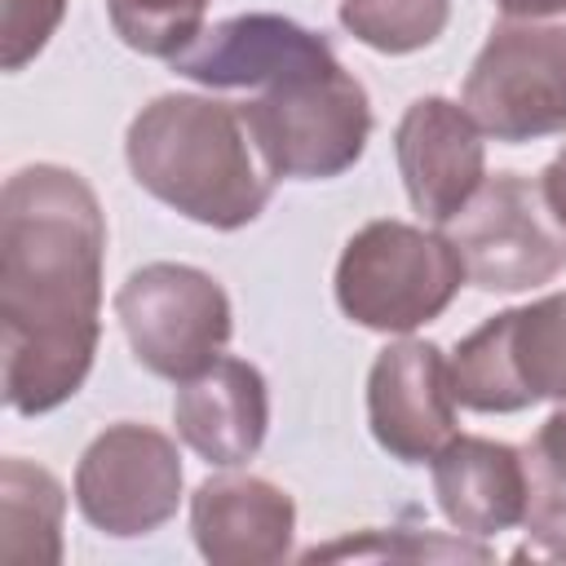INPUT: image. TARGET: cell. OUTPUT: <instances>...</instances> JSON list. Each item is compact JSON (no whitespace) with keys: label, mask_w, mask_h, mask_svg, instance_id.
<instances>
[{"label":"cell","mask_w":566,"mask_h":566,"mask_svg":"<svg viewBox=\"0 0 566 566\" xmlns=\"http://www.w3.org/2000/svg\"><path fill=\"white\" fill-rule=\"evenodd\" d=\"M106 217L62 164H27L0 195L4 402L44 416L80 394L97 354Z\"/></svg>","instance_id":"6da1fadb"},{"label":"cell","mask_w":566,"mask_h":566,"mask_svg":"<svg viewBox=\"0 0 566 566\" xmlns=\"http://www.w3.org/2000/svg\"><path fill=\"white\" fill-rule=\"evenodd\" d=\"M124 159L146 195L212 230L252 226L274 195V172L239 106L203 93H164L142 106Z\"/></svg>","instance_id":"7a4b0ae2"},{"label":"cell","mask_w":566,"mask_h":566,"mask_svg":"<svg viewBox=\"0 0 566 566\" xmlns=\"http://www.w3.org/2000/svg\"><path fill=\"white\" fill-rule=\"evenodd\" d=\"M464 261L447 234L411 221H367L336 261V305L367 332H416L460 292Z\"/></svg>","instance_id":"3957f363"},{"label":"cell","mask_w":566,"mask_h":566,"mask_svg":"<svg viewBox=\"0 0 566 566\" xmlns=\"http://www.w3.org/2000/svg\"><path fill=\"white\" fill-rule=\"evenodd\" d=\"M239 115L274 181L340 177L363 159L371 137L367 88L340 62L261 88L239 106Z\"/></svg>","instance_id":"277c9868"},{"label":"cell","mask_w":566,"mask_h":566,"mask_svg":"<svg viewBox=\"0 0 566 566\" xmlns=\"http://www.w3.org/2000/svg\"><path fill=\"white\" fill-rule=\"evenodd\" d=\"M464 111L509 146L566 128V13L504 18L464 75Z\"/></svg>","instance_id":"5b68a950"},{"label":"cell","mask_w":566,"mask_h":566,"mask_svg":"<svg viewBox=\"0 0 566 566\" xmlns=\"http://www.w3.org/2000/svg\"><path fill=\"white\" fill-rule=\"evenodd\" d=\"M464 261V279L482 292H531L566 270V230L544 203L539 181L495 172L442 230Z\"/></svg>","instance_id":"8992f818"},{"label":"cell","mask_w":566,"mask_h":566,"mask_svg":"<svg viewBox=\"0 0 566 566\" xmlns=\"http://www.w3.org/2000/svg\"><path fill=\"white\" fill-rule=\"evenodd\" d=\"M119 327L137 363L164 380H190L212 367L234 332L226 287L181 261H150L115 292Z\"/></svg>","instance_id":"52a82bcc"},{"label":"cell","mask_w":566,"mask_h":566,"mask_svg":"<svg viewBox=\"0 0 566 566\" xmlns=\"http://www.w3.org/2000/svg\"><path fill=\"white\" fill-rule=\"evenodd\" d=\"M455 402L473 411H522L566 402V292L504 310L473 327L451 358Z\"/></svg>","instance_id":"ba28073f"},{"label":"cell","mask_w":566,"mask_h":566,"mask_svg":"<svg viewBox=\"0 0 566 566\" xmlns=\"http://www.w3.org/2000/svg\"><path fill=\"white\" fill-rule=\"evenodd\" d=\"M75 504L88 526L115 539H137L159 531L181 504L177 442L133 420L102 429L80 455Z\"/></svg>","instance_id":"9c48e42d"},{"label":"cell","mask_w":566,"mask_h":566,"mask_svg":"<svg viewBox=\"0 0 566 566\" xmlns=\"http://www.w3.org/2000/svg\"><path fill=\"white\" fill-rule=\"evenodd\" d=\"M371 438L402 464H429L455 438L451 358L433 340H394L367 371Z\"/></svg>","instance_id":"30bf717a"},{"label":"cell","mask_w":566,"mask_h":566,"mask_svg":"<svg viewBox=\"0 0 566 566\" xmlns=\"http://www.w3.org/2000/svg\"><path fill=\"white\" fill-rule=\"evenodd\" d=\"M407 199L433 226H447L486 181V146L473 115L451 97H416L394 133Z\"/></svg>","instance_id":"8fae6325"},{"label":"cell","mask_w":566,"mask_h":566,"mask_svg":"<svg viewBox=\"0 0 566 566\" xmlns=\"http://www.w3.org/2000/svg\"><path fill=\"white\" fill-rule=\"evenodd\" d=\"M332 62L336 53L318 31H305L283 13H239L181 49L172 71L203 88H270Z\"/></svg>","instance_id":"7c38bea8"},{"label":"cell","mask_w":566,"mask_h":566,"mask_svg":"<svg viewBox=\"0 0 566 566\" xmlns=\"http://www.w3.org/2000/svg\"><path fill=\"white\" fill-rule=\"evenodd\" d=\"M190 531L217 566H270L292 553L296 504L283 486L252 473H221L190 495Z\"/></svg>","instance_id":"4fadbf2b"},{"label":"cell","mask_w":566,"mask_h":566,"mask_svg":"<svg viewBox=\"0 0 566 566\" xmlns=\"http://www.w3.org/2000/svg\"><path fill=\"white\" fill-rule=\"evenodd\" d=\"M172 424L181 442L217 469L252 460L270 429L265 376L243 358H217L199 376L181 380L172 398Z\"/></svg>","instance_id":"5bb4252c"},{"label":"cell","mask_w":566,"mask_h":566,"mask_svg":"<svg viewBox=\"0 0 566 566\" xmlns=\"http://www.w3.org/2000/svg\"><path fill=\"white\" fill-rule=\"evenodd\" d=\"M429 469L438 509L460 535L486 539L526 517V455L517 447L455 433Z\"/></svg>","instance_id":"9a60e30c"},{"label":"cell","mask_w":566,"mask_h":566,"mask_svg":"<svg viewBox=\"0 0 566 566\" xmlns=\"http://www.w3.org/2000/svg\"><path fill=\"white\" fill-rule=\"evenodd\" d=\"M62 482L9 455L0 464V562L9 566H57L62 562Z\"/></svg>","instance_id":"2e32d148"},{"label":"cell","mask_w":566,"mask_h":566,"mask_svg":"<svg viewBox=\"0 0 566 566\" xmlns=\"http://www.w3.org/2000/svg\"><path fill=\"white\" fill-rule=\"evenodd\" d=\"M451 18V0H340V27L376 53L429 49Z\"/></svg>","instance_id":"e0dca14e"},{"label":"cell","mask_w":566,"mask_h":566,"mask_svg":"<svg viewBox=\"0 0 566 566\" xmlns=\"http://www.w3.org/2000/svg\"><path fill=\"white\" fill-rule=\"evenodd\" d=\"M115 35L146 57H177L203 35L208 0H106Z\"/></svg>","instance_id":"ac0fdd59"},{"label":"cell","mask_w":566,"mask_h":566,"mask_svg":"<svg viewBox=\"0 0 566 566\" xmlns=\"http://www.w3.org/2000/svg\"><path fill=\"white\" fill-rule=\"evenodd\" d=\"M66 0H0V66L22 71L57 31Z\"/></svg>","instance_id":"d6986e66"},{"label":"cell","mask_w":566,"mask_h":566,"mask_svg":"<svg viewBox=\"0 0 566 566\" xmlns=\"http://www.w3.org/2000/svg\"><path fill=\"white\" fill-rule=\"evenodd\" d=\"M526 455V535L548 553L566 562V478H557L548 464H539L531 451Z\"/></svg>","instance_id":"ffe728a7"},{"label":"cell","mask_w":566,"mask_h":566,"mask_svg":"<svg viewBox=\"0 0 566 566\" xmlns=\"http://www.w3.org/2000/svg\"><path fill=\"white\" fill-rule=\"evenodd\" d=\"M491 557L486 548H478V544H464V539H451V544H442V539H420V544H398L394 535H389V544L380 539V531H367V544H354V539H340V544H327V548H310L305 553V562H318V557Z\"/></svg>","instance_id":"44dd1931"},{"label":"cell","mask_w":566,"mask_h":566,"mask_svg":"<svg viewBox=\"0 0 566 566\" xmlns=\"http://www.w3.org/2000/svg\"><path fill=\"white\" fill-rule=\"evenodd\" d=\"M539 464H548L557 478H566V402L539 424V433H535V442L526 447Z\"/></svg>","instance_id":"7402d4cb"},{"label":"cell","mask_w":566,"mask_h":566,"mask_svg":"<svg viewBox=\"0 0 566 566\" xmlns=\"http://www.w3.org/2000/svg\"><path fill=\"white\" fill-rule=\"evenodd\" d=\"M539 190H544V203L553 208V217H557L562 230H566V146L548 159V168H544V177H539Z\"/></svg>","instance_id":"603a6c76"},{"label":"cell","mask_w":566,"mask_h":566,"mask_svg":"<svg viewBox=\"0 0 566 566\" xmlns=\"http://www.w3.org/2000/svg\"><path fill=\"white\" fill-rule=\"evenodd\" d=\"M509 18H562L566 0H495Z\"/></svg>","instance_id":"cb8c5ba5"}]
</instances>
